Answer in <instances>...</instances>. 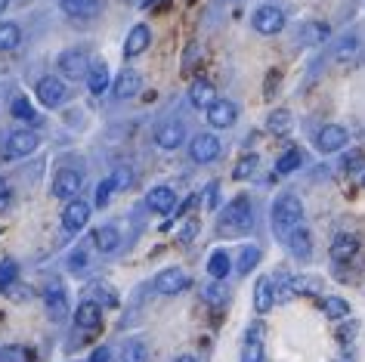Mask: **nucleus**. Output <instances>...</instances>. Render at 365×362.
Listing matches in <instances>:
<instances>
[{
  "label": "nucleus",
  "instance_id": "nucleus-38",
  "mask_svg": "<svg viewBox=\"0 0 365 362\" xmlns=\"http://www.w3.org/2000/svg\"><path fill=\"white\" fill-rule=\"evenodd\" d=\"M257 165H260V158H257V155H245V158H239V165L232 167V180H251L254 174H257Z\"/></svg>",
  "mask_w": 365,
  "mask_h": 362
},
{
  "label": "nucleus",
  "instance_id": "nucleus-24",
  "mask_svg": "<svg viewBox=\"0 0 365 362\" xmlns=\"http://www.w3.org/2000/svg\"><path fill=\"white\" fill-rule=\"evenodd\" d=\"M93 245L103 251V254H115V251L121 248V232H118V226H99L93 232Z\"/></svg>",
  "mask_w": 365,
  "mask_h": 362
},
{
  "label": "nucleus",
  "instance_id": "nucleus-1",
  "mask_svg": "<svg viewBox=\"0 0 365 362\" xmlns=\"http://www.w3.org/2000/svg\"><path fill=\"white\" fill-rule=\"evenodd\" d=\"M297 226H304V205H300V198L291 192L279 195L276 202H272V232L285 242Z\"/></svg>",
  "mask_w": 365,
  "mask_h": 362
},
{
  "label": "nucleus",
  "instance_id": "nucleus-19",
  "mask_svg": "<svg viewBox=\"0 0 365 362\" xmlns=\"http://www.w3.org/2000/svg\"><path fill=\"white\" fill-rule=\"evenodd\" d=\"M59 6L71 19H93L103 10V0H59Z\"/></svg>",
  "mask_w": 365,
  "mask_h": 362
},
{
  "label": "nucleus",
  "instance_id": "nucleus-23",
  "mask_svg": "<svg viewBox=\"0 0 365 362\" xmlns=\"http://www.w3.org/2000/svg\"><path fill=\"white\" fill-rule=\"evenodd\" d=\"M356 251H359V239L350 232L337 235V239L331 242V260H337V264H346L350 257H356Z\"/></svg>",
  "mask_w": 365,
  "mask_h": 362
},
{
  "label": "nucleus",
  "instance_id": "nucleus-17",
  "mask_svg": "<svg viewBox=\"0 0 365 362\" xmlns=\"http://www.w3.org/2000/svg\"><path fill=\"white\" fill-rule=\"evenodd\" d=\"M140 87H143V78L136 75L133 68H124L112 84V96L115 99H133L136 93H140Z\"/></svg>",
  "mask_w": 365,
  "mask_h": 362
},
{
  "label": "nucleus",
  "instance_id": "nucleus-27",
  "mask_svg": "<svg viewBox=\"0 0 365 362\" xmlns=\"http://www.w3.org/2000/svg\"><path fill=\"white\" fill-rule=\"evenodd\" d=\"M331 38V29H328L325 22H307L300 25V43H309V47H316V43H325Z\"/></svg>",
  "mask_w": 365,
  "mask_h": 362
},
{
  "label": "nucleus",
  "instance_id": "nucleus-49",
  "mask_svg": "<svg viewBox=\"0 0 365 362\" xmlns=\"http://www.w3.org/2000/svg\"><path fill=\"white\" fill-rule=\"evenodd\" d=\"M173 362H195L192 356H180V359H173Z\"/></svg>",
  "mask_w": 365,
  "mask_h": 362
},
{
  "label": "nucleus",
  "instance_id": "nucleus-29",
  "mask_svg": "<svg viewBox=\"0 0 365 362\" xmlns=\"http://www.w3.org/2000/svg\"><path fill=\"white\" fill-rule=\"evenodd\" d=\"M232 273V264H230V254L226 251H214L211 257H207V276L217 279V282H223L226 276Z\"/></svg>",
  "mask_w": 365,
  "mask_h": 362
},
{
  "label": "nucleus",
  "instance_id": "nucleus-35",
  "mask_svg": "<svg viewBox=\"0 0 365 362\" xmlns=\"http://www.w3.org/2000/svg\"><path fill=\"white\" fill-rule=\"evenodd\" d=\"M121 362H149V350L143 341H127L121 347Z\"/></svg>",
  "mask_w": 365,
  "mask_h": 362
},
{
  "label": "nucleus",
  "instance_id": "nucleus-41",
  "mask_svg": "<svg viewBox=\"0 0 365 362\" xmlns=\"http://www.w3.org/2000/svg\"><path fill=\"white\" fill-rule=\"evenodd\" d=\"M118 192L115 183H112V177H106L103 183L96 186V207H108V202H112V195Z\"/></svg>",
  "mask_w": 365,
  "mask_h": 362
},
{
  "label": "nucleus",
  "instance_id": "nucleus-31",
  "mask_svg": "<svg viewBox=\"0 0 365 362\" xmlns=\"http://www.w3.org/2000/svg\"><path fill=\"white\" fill-rule=\"evenodd\" d=\"M10 115H13V118H19V121H25V124H43V118L34 112V105H31L25 96H16V99H13Z\"/></svg>",
  "mask_w": 365,
  "mask_h": 362
},
{
  "label": "nucleus",
  "instance_id": "nucleus-28",
  "mask_svg": "<svg viewBox=\"0 0 365 362\" xmlns=\"http://www.w3.org/2000/svg\"><path fill=\"white\" fill-rule=\"evenodd\" d=\"M22 43V29L16 22H0V53H13Z\"/></svg>",
  "mask_w": 365,
  "mask_h": 362
},
{
  "label": "nucleus",
  "instance_id": "nucleus-39",
  "mask_svg": "<svg viewBox=\"0 0 365 362\" xmlns=\"http://www.w3.org/2000/svg\"><path fill=\"white\" fill-rule=\"evenodd\" d=\"M90 297H93L99 306H115V304H118V294H115L108 285H103V282L93 285V294H90Z\"/></svg>",
  "mask_w": 365,
  "mask_h": 362
},
{
  "label": "nucleus",
  "instance_id": "nucleus-5",
  "mask_svg": "<svg viewBox=\"0 0 365 362\" xmlns=\"http://www.w3.org/2000/svg\"><path fill=\"white\" fill-rule=\"evenodd\" d=\"M34 93H38V99L47 108H59V105H66V99H68V87H66V81H59L56 75H47L38 81Z\"/></svg>",
  "mask_w": 365,
  "mask_h": 362
},
{
  "label": "nucleus",
  "instance_id": "nucleus-48",
  "mask_svg": "<svg viewBox=\"0 0 365 362\" xmlns=\"http://www.w3.org/2000/svg\"><path fill=\"white\" fill-rule=\"evenodd\" d=\"M6 195H10V186H6V180L4 177H0V202H4V198Z\"/></svg>",
  "mask_w": 365,
  "mask_h": 362
},
{
  "label": "nucleus",
  "instance_id": "nucleus-16",
  "mask_svg": "<svg viewBox=\"0 0 365 362\" xmlns=\"http://www.w3.org/2000/svg\"><path fill=\"white\" fill-rule=\"evenodd\" d=\"M145 207L155 214H170L173 207H177V195H173L170 186H155V189H149V195H145Z\"/></svg>",
  "mask_w": 365,
  "mask_h": 362
},
{
  "label": "nucleus",
  "instance_id": "nucleus-20",
  "mask_svg": "<svg viewBox=\"0 0 365 362\" xmlns=\"http://www.w3.org/2000/svg\"><path fill=\"white\" fill-rule=\"evenodd\" d=\"M149 43H152L149 25H133L130 34H127V41H124V56H127V59L140 56V53H145V47H149Z\"/></svg>",
  "mask_w": 365,
  "mask_h": 362
},
{
  "label": "nucleus",
  "instance_id": "nucleus-2",
  "mask_svg": "<svg viewBox=\"0 0 365 362\" xmlns=\"http://www.w3.org/2000/svg\"><path fill=\"white\" fill-rule=\"evenodd\" d=\"M251 226H254V211H251L248 195L232 198V202L223 207V214H220V232L245 235V232H251Z\"/></svg>",
  "mask_w": 365,
  "mask_h": 362
},
{
  "label": "nucleus",
  "instance_id": "nucleus-22",
  "mask_svg": "<svg viewBox=\"0 0 365 362\" xmlns=\"http://www.w3.org/2000/svg\"><path fill=\"white\" fill-rule=\"evenodd\" d=\"M239 362H263V341H260V325H251L242 343V359Z\"/></svg>",
  "mask_w": 365,
  "mask_h": 362
},
{
  "label": "nucleus",
  "instance_id": "nucleus-3",
  "mask_svg": "<svg viewBox=\"0 0 365 362\" xmlns=\"http://www.w3.org/2000/svg\"><path fill=\"white\" fill-rule=\"evenodd\" d=\"M71 319H75L78 334H93V331H99V325H103V306H99L93 297H84Z\"/></svg>",
  "mask_w": 365,
  "mask_h": 362
},
{
  "label": "nucleus",
  "instance_id": "nucleus-6",
  "mask_svg": "<svg viewBox=\"0 0 365 362\" xmlns=\"http://www.w3.org/2000/svg\"><path fill=\"white\" fill-rule=\"evenodd\" d=\"M346 143H350L346 128H341V124H325V128L319 130V137H316V149L325 152V155H334V152L346 149Z\"/></svg>",
  "mask_w": 365,
  "mask_h": 362
},
{
  "label": "nucleus",
  "instance_id": "nucleus-42",
  "mask_svg": "<svg viewBox=\"0 0 365 362\" xmlns=\"http://www.w3.org/2000/svg\"><path fill=\"white\" fill-rule=\"evenodd\" d=\"M108 177H112V183H115V189H127V186H130L133 183V174H130V167H115L112 170V174H108Z\"/></svg>",
  "mask_w": 365,
  "mask_h": 362
},
{
  "label": "nucleus",
  "instance_id": "nucleus-13",
  "mask_svg": "<svg viewBox=\"0 0 365 362\" xmlns=\"http://www.w3.org/2000/svg\"><path fill=\"white\" fill-rule=\"evenodd\" d=\"M43 306H47L50 322H66V319H68V297H66V288H62V285H50L47 291H43Z\"/></svg>",
  "mask_w": 365,
  "mask_h": 362
},
{
  "label": "nucleus",
  "instance_id": "nucleus-7",
  "mask_svg": "<svg viewBox=\"0 0 365 362\" xmlns=\"http://www.w3.org/2000/svg\"><path fill=\"white\" fill-rule=\"evenodd\" d=\"M189 155H192L195 165H211V161L220 158V140L214 133H198V137L189 143Z\"/></svg>",
  "mask_w": 365,
  "mask_h": 362
},
{
  "label": "nucleus",
  "instance_id": "nucleus-10",
  "mask_svg": "<svg viewBox=\"0 0 365 362\" xmlns=\"http://www.w3.org/2000/svg\"><path fill=\"white\" fill-rule=\"evenodd\" d=\"M81 186H84V180H81L78 170L71 167H62L56 177H53V195L62 198V202H71V198H78Z\"/></svg>",
  "mask_w": 365,
  "mask_h": 362
},
{
  "label": "nucleus",
  "instance_id": "nucleus-12",
  "mask_svg": "<svg viewBox=\"0 0 365 362\" xmlns=\"http://www.w3.org/2000/svg\"><path fill=\"white\" fill-rule=\"evenodd\" d=\"M251 22H254V31H260V34H279L285 29V13L279 6H260Z\"/></svg>",
  "mask_w": 365,
  "mask_h": 362
},
{
  "label": "nucleus",
  "instance_id": "nucleus-21",
  "mask_svg": "<svg viewBox=\"0 0 365 362\" xmlns=\"http://www.w3.org/2000/svg\"><path fill=\"white\" fill-rule=\"evenodd\" d=\"M285 245L297 260H307L313 254V235H309V229H304V226H297V229L285 239Z\"/></svg>",
  "mask_w": 365,
  "mask_h": 362
},
{
  "label": "nucleus",
  "instance_id": "nucleus-30",
  "mask_svg": "<svg viewBox=\"0 0 365 362\" xmlns=\"http://www.w3.org/2000/svg\"><path fill=\"white\" fill-rule=\"evenodd\" d=\"M257 264H260V248H254V245L239 248V260H235V273H239V276H248V273H254V269H257Z\"/></svg>",
  "mask_w": 365,
  "mask_h": 362
},
{
  "label": "nucleus",
  "instance_id": "nucleus-46",
  "mask_svg": "<svg viewBox=\"0 0 365 362\" xmlns=\"http://www.w3.org/2000/svg\"><path fill=\"white\" fill-rule=\"evenodd\" d=\"M90 362H112V350H108V347H96L93 356H90Z\"/></svg>",
  "mask_w": 365,
  "mask_h": 362
},
{
  "label": "nucleus",
  "instance_id": "nucleus-8",
  "mask_svg": "<svg viewBox=\"0 0 365 362\" xmlns=\"http://www.w3.org/2000/svg\"><path fill=\"white\" fill-rule=\"evenodd\" d=\"M38 146H41V137L34 130H13L6 137V155L10 158H25L31 152H38Z\"/></svg>",
  "mask_w": 365,
  "mask_h": 362
},
{
  "label": "nucleus",
  "instance_id": "nucleus-40",
  "mask_svg": "<svg viewBox=\"0 0 365 362\" xmlns=\"http://www.w3.org/2000/svg\"><path fill=\"white\" fill-rule=\"evenodd\" d=\"M202 294H205V301L211 304V306H223V304H226V288H223L220 282H217V279H214V282L205 288Z\"/></svg>",
  "mask_w": 365,
  "mask_h": 362
},
{
  "label": "nucleus",
  "instance_id": "nucleus-44",
  "mask_svg": "<svg viewBox=\"0 0 365 362\" xmlns=\"http://www.w3.org/2000/svg\"><path fill=\"white\" fill-rule=\"evenodd\" d=\"M68 269H71V273H81V269H87V248H78L75 254L68 257Z\"/></svg>",
  "mask_w": 365,
  "mask_h": 362
},
{
  "label": "nucleus",
  "instance_id": "nucleus-33",
  "mask_svg": "<svg viewBox=\"0 0 365 362\" xmlns=\"http://www.w3.org/2000/svg\"><path fill=\"white\" fill-rule=\"evenodd\" d=\"M267 130L269 133H279V137L291 130V112H288V108H276V112L267 118Z\"/></svg>",
  "mask_w": 365,
  "mask_h": 362
},
{
  "label": "nucleus",
  "instance_id": "nucleus-9",
  "mask_svg": "<svg viewBox=\"0 0 365 362\" xmlns=\"http://www.w3.org/2000/svg\"><path fill=\"white\" fill-rule=\"evenodd\" d=\"M56 66H59V75L66 81H81V78H87V71H90V62L81 50H66Z\"/></svg>",
  "mask_w": 365,
  "mask_h": 362
},
{
  "label": "nucleus",
  "instance_id": "nucleus-43",
  "mask_svg": "<svg viewBox=\"0 0 365 362\" xmlns=\"http://www.w3.org/2000/svg\"><path fill=\"white\" fill-rule=\"evenodd\" d=\"M0 362H29V350H22V347H4V350H0Z\"/></svg>",
  "mask_w": 365,
  "mask_h": 362
},
{
  "label": "nucleus",
  "instance_id": "nucleus-32",
  "mask_svg": "<svg viewBox=\"0 0 365 362\" xmlns=\"http://www.w3.org/2000/svg\"><path fill=\"white\" fill-rule=\"evenodd\" d=\"M356 56H359V38H356V34H344L334 47V59L337 62H353Z\"/></svg>",
  "mask_w": 365,
  "mask_h": 362
},
{
  "label": "nucleus",
  "instance_id": "nucleus-37",
  "mask_svg": "<svg viewBox=\"0 0 365 362\" xmlns=\"http://www.w3.org/2000/svg\"><path fill=\"white\" fill-rule=\"evenodd\" d=\"M322 310L328 319H346V316H350V304H346L344 297H325Z\"/></svg>",
  "mask_w": 365,
  "mask_h": 362
},
{
  "label": "nucleus",
  "instance_id": "nucleus-14",
  "mask_svg": "<svg viewBox=\"0 0 365 362\" xmlns=\"http://www.w3.org/2000/svg\"><path fill=\"white\" fill-rule=\"evenodd\" d=\"M182 140H186V128H182V121H168V124H161V128L155 130V146L164 149V152L180 149Z\"/></svg>",
  "mask_w": 365,
  "mask_h": 362
},
{
  "label": "nucleus",
  "instance_id": "nucleus-45",
  "mask_svg": "<svg viewBox=\"0 0 365 362\" xmlns=\"http://www.w3.org/2000/svg\"><path fill=\"white\" fill-rule=\"evenodd\" d=\"M195 235H198V220H186V223H182V229H180V242H182V245L195 242Z\"/></svg>",
  "mask_w": 365,
  "mask_h": 362
},
{
  "label": "nucleus",
  "instance_id": "nucleus-11",
  "mask_svg": "<svg viewBox=\"0 0 365 362\" xmlns=\"http://www.w3.org/2000/svg\"><path fill=\"white\" fill-rule=\"evenodd\" d=\"M90 223V205L84 198H71L62 211V229L66 232H81Z\"/></svg>",
  "mask_w": 365,
  "mask_h": 362
},
{
  "label": "nucleus",
  "instance_id": "nucleus-51",
  "mask_svg": "<svg viewBox=\"0 0 365 362\" xmlns=\"http://www.w3.org/2000/svg\"><path fill=\"white\" fill-rule=\"evenodd\" d=\"M152 4H155V0H145V6H152Z\"/></svg>",
  "mask_w": 365,
  "mask_h": 362
},
{
  "label": "nucleus",
  "instance_id": "nucleus-18",
  "mask_svg": "<svg viewBox=\"0 0 365 362\" xmlns=\"http://www.w3.org/2000/svg\"><path fill=\"white\" fill-rule=\"evenodd\" d=\"M189 103H192L195 108H202V112H207L214 103H217V90L207 78H198L192 81V87H189Z\"/></svg>",
  "mask_w": 365,
  "mask_h": 362
},
{
  "label": "nucleus",
  "instance_id": "nucleus-25",
  "mask_svg": "<svg viewBox=\"0 0 365 362\" xmlns=\"http://www.w3.org/2000/svg\"><path fill=\"white\" fill-rule=\"evenodd\" d=\"M272 304H276V288L267 276L257 279V285H254V310L257 313H269Z\"/></svg>",
  "mask_w": 365,
  "mask_h": 362
},
{
  "label": "nucleus",
  "instance_id": "nucleus-34",
  "mask_svg": "<svg viewBox=\"0 0 365 362\" xmlns=\"http://www.w3.org/2000/svg\"><path fill=\"white\" fill-rule=\"evenodd\" d=\"M16 279H19V264L16 260H0V294L10 291Z\"/></svg>",
  "mask_w": 365,
  "mask_h": 362
},
{
  "label": "nucleus",
  "instance_id": "nucleus-36",
  "mask_svg": "<svg viewBox=\"0 0 365 362\" xmlns=\"http://www.w3.org/2000/svg\"><path fill=\"white\" fill-rule=\"evenodd\" d=\"M300 165H304V155H300V149H288L285 155H279L276 170H279V174H294V170H300Z\"/></svg>",
  "mask_w": 365,
  "mask_h": 362
},
{
  "label": "nucleus",
  "instance_id": "nucleus-26",
  "mask_svg": "<svg viewBox=\"0 0 365 362\" xmlns=\"http://www.w3.org/2000/svg\"><path fill=\"white\" fill-rule=\"evenodd\" d=\"M87 90L90 93H106L108 90V66L106 62H90V71H87Z\"/></svg>",
  "mask_w": 365,
  "mask_h": 362
},
{
  "label": "nucleus",
  "instance_id": "nucleus-15",
  "mask_svg": "<svg viewBox=\"0 0 365 362\" xmlns=\"http://www.w3.org/2000/svg\"><path fill=\"white\" fill-rule=\"evenodd\" d=\"M235 118H239V108H235V103H230V99H217V103L207 108V124L217 130L232 128Z\"/></svg>",
  "mask_w": 365,
  "mask_h": 362
},
{
  "label": "nucleus",
  "instance_id": "nucleus-4",
  "mask_svg": "<svg viewBox=\"0 0 365 362\" xmlns=\"http://www.w3.org/2000/svg\"><path fill=\"white\" fill-rule=\"evenodd\" d=\"M189 285H192V279H189V273L186 269H180V267H168V269H161V273L155 276V291L168 294V297L182 294Z\"/></svg>",
  "mask_w": 365,
  "mask_h": 362
},
{
  "label": "nucleus",
  "instance_id": "nucleus-47",
  "mask_svg": "<svg viewBox=\"0 0 365 362\" xmlns=\"http://www.w3.org/2000/svg\"><path fill=\"white\" fill-rule=\"evenodd\" d=\"M217 189H220L217 183L207 186V192H205V202H207V207H214V205H217Z\"/></svg>",
  "mask_w": 365,
  "mask_h": 362
},
{
  "label": "nucleus",
  "instance_id": "nucleus-50",
  "mask_svg": "<svg viewBox=\"0 0 365 362\" xmlns=\"http://www.w3.org/2000/svg\"><path fill=\"white\" fill-rule=\"evenodd\" d=\"M6 6H10V0H0V13H4V10H6Z\"/></svg>",
  "mask_w": 365,
  "mask_h": 362
}]
</instances>
